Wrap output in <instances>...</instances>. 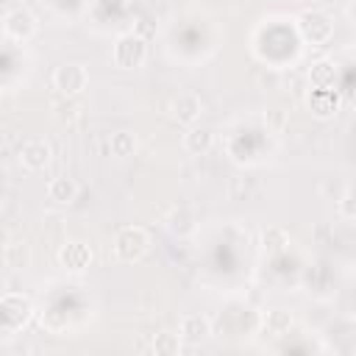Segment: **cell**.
<instances>
[{
	"instance_id": "obj_14",
	"label": "cell",
	"mask_w": 356,
	"mask_h": 356,
	"mask_svg": "<svg viewBox=\"0 0 356 356\" xmlns=\"http://www.w3.org/2000/svg\"><path fill=\"white\" fill-rule=\"evenodd\" d=\"M286 245H289V234H286L284 228L270 225V228L261 231V250H264L267 256H281V253L286 250Z\"/></svg>"
},
{
	"instance_id": "obj_9",
	"label": "cell",
	"mask_w": 356,
	"mask_h": 356,
	"mask_svg": "<svg viewBox=\"0 0 356 356\" xmlns=\"http://www.w3.org/2000/svg\"><path fill=\"white\" fill-rule=\"evenodd\" d=\"M178 337L189 345H200L211 337V320L206 314H186L178 323Z\"/></svg>"
},
{
	"instance_id": "obj_11",
	"label": "cell",
	"mask_w": 356,
	"mask_h": 356,
	"mask_svg": "<svg viewBox=\"0 0 356 356\" xmlns=\"http://www.w3.org/2000/svg\"><path fill=\"white\" fill-rule=\"evenodd\" d=\"M309 106H312L314 117L325 120V117L337 114V108H339V95L331 92V86H325V89H314V92L309 95Z\"/></svg>"
},
{
	"instance_id": "obj_3",
	"label": "cell",
	"mask_w": 356,
	"mask_h": 356,
	"mask_svg": "<svg viewBox=\"0 0 356 356\" xmlns=\"http://www.w3.org/2000/svg\"><path fill=\"white\" fill-rule=\"evenodd\" d=\"M89 86V70L78 61H67L53 72V89L64 97H75Z\"/></svg>"
},
{
	"instance_id": "obj_17",
	"label": "cell",
	"mask_w": 356,
	"mask_h": 356,
	"mask_svg": "<svg viewBox=\"0 0 356 356\" xmlns=\"http://www.w3.org/2000/svg\"><path fill=\"white\" fill-rule=\"evenodd\" d=\"M167 228H170V234H175V236H189V234L195 231V217H192L186 209H172V211L167 214Z\"/></svg>"
},
{
	"instance_id": "obj_8",
	"label": "cell",
	"mask_w": 356,
	"mask_h": 356,
	"mask_svg": "<svg viewBox=\"0 0 356 356\" xmlns=\"http://www.w3.org/2000/svg\"><path fill=\"white\" fill-rule=\"evenodd\" d=\"M203 114V100L195 95V92H181L178 97H172L170 103V117L178 122V125H195Z\"/></svg>"
},
{
	"instance_id": "obj_18",
	"label": "cell",
	"mask_w": 356,
	"mask_h": 356,
	"mask_svg": "<svg viewBox=\"0 0 356 356\" xmlns=\"http://www.w3.org/2000/svg\"><path fill=\"white\" fill-rule=\"evenodd\" d=\"M108 150H111V156H117V159H128V156H134V150H136V136H134L131 131H117V134H111V139H108Z\"/></svg>"
},
{
	"instance_id": "obj_5",
	"label": "cell",
	"mask_w": 356,
	"mask_h": 356,
	"mask_svg": "<svg viewBox=\"0 0 356 356\" xmlns=\"http://www.w3.org/2000/svg\"><path fill=\"white\" fill-rule=\"evenodd\" d=\"M36 28H39V22H36L33 11L25 8V6H17V8H11V11L3 17V33H6L8 39H14V42H28V39H33Z\"/></svg>"
},
{
	"instance_id": "obj_6",
	"label": "cell",
	"mask_w": 356,
	"mask_h": 356,
	"mask_svg": "<svg viewBox=\"0 0 356 356\" xmlns=\"http://www.w3.org/2000/svg\"><path fill=\"white\" fill-rule=\"evenodd\" d=\"M92 259H95L92 248L86 242H81V239H70V242H64L58 248V264L67 273H83V270H89L92 267Z\"/></svg>"
},
{
	"instance_id": "obj_1",
	"label": "cell",
	"mask_w": 356,
	"mask_h": 356,
	"mask_svg": "<svg viewBox=\"0 0 356 356\" xmlns=\"http://www.w3.org/2000/svg\"><path fill=\"white\" fill-rule=\"evenodd\" d=\"M150 250V234L139 225H125L117 231L114 236V256L125 264H134V261H142Z\"/></svg>"
},
{
	"instance_id": "obj_15",
	"label": "cell",
	"mask_w": 356,
	"mask_h": 356,
	"mask_svg": "<svg viewBox=\"0 0 356 356\" xmlns=\"http://www.w3.org/2000/svg\"><path fill=\"white\" fill-rule=\"evenodd\" d=\"M181 348H184V339L178 337V331H159L150 342V350L156 356H175L181 353Z\"/></svg>"
},
{
	"instance_id": "obj_20",
	"label": "cell",
	"mask_w": 356,
	"mask_h": 356,
	"mask_svg": "<svg viewBox=\"0 0 356 356\" xmlns=\"http://www.w3.org/2000/svg\"><path fill=\"white\" fill-rule=\"evenodd\" d=\"M337 211H339V217H345V220H353V217H356V209H353V195H350V189H345V192H342V197L337 200Z\"/></svg>"
},
{
	"instance_id": "obj_13",
	"label": "cell",
	"mask_w": 356,
	"mask_h": 356,
	"mask_svg": "<svg viewBox=\"0 0 356 356\" xmlns=\"http://www.w3.org/2000/svg\"><path fill=\"white\" fill-rule=\"evenodd\" d=\"M47 197L53 203H58V206H70L78 197V184L72 178H67V175H58V178H53L47 184Z\"/></svg>"
},
{
	"instance_id": "obj_19",
	"label": "cell",
	"mask_w": 356,
	"mask_h": 356,
	"mask_svg": "<svg viewBox=\"0 0 356 356\" xmlns=\"http://www.w3.org/2000/svg\"><path fill=\"white\" fill-rule=\"evenodd\" d=\"M264 328H267V334H273V337H284V334H289V328H292V314L284 312V309H273V312H267V317H264Z\"/></svg>"
},
{
	"instance_id": "obj_4",
	"label": "cell",
	"mask_w": 356,
	"mask_h": 356,
	"mask_svg": "<svg viewBox=\"0 0 356 356\" xmlns=\"http://www.w3.org/2000/svg\"><path fill=\"white\" fill-rule=\"evenodd\" d=\"M298 33L309 44H325L334 36V19L323 11H303L298 17Z\"/></svg>"
},
{
	"instance_id": "obj_10",
	"label": "cell",
	"mask_w": 356,
	"mask_h": 356,
	"mask_svg": "<svg viewBox=\"0 0 356 356\" xmlns=\"http://www.w3.org/2000/svg\"><path fill=\"white\" fill-rule=\"evenodd\" d=\"M184 147H186V153H192V156H206V153L214 147V134H211L209 128L189 125L186 134H184Z\"/></svg>"
},
{
	"instance_id": "obj_22",
	"label": "cell",
	"mask_w": 356,
	"mask_h": 356,
	"mask_svg": "<svg viewBox=\"0 0 356 356\" xmlns=\"http://www.w3.org/2000/svg\"><path fill=\"white\" fill-rule=\"evenodd\" d=\"M95 3H100V6H106V8H120V6H125L128 0H95Z\"/></svg>"
},
{
	"instance_id": "obj_2",
	"label": "cell",
	"mask_w": 356,
	"mask_h": 356,
	"mask_svg": "<svg viewBox=\"0 0 356 356\" xmlns=\"http://www.w3.org/2000/svg\"><path fill=\"white\" fill-rule=\"evenodd\" d=\"M147 58V39L128 31V33H120L111 44V61L120 67V70H136L142 67Z\"/></svg>"
},
{
	"instance_id": "obj_7",
	"label": "cell",
	"mask_w": 356,
	"mask_h": 356,
	"mask_svg": "<svg viewBox=\"0 0 356 356\" xmlns=\"http://www.w3.org/2000/svg\"><path fill=\"white\" fill-rule=\"evenodd\" d=\"M50 159H53V147H50V142L42 139V136H33V139L22 142V147H19V164H22L25 170H31V172L44 170V167L50 164Z\"/></svg>"
},
{
	"instance_id": "obj_21",
	"label": "cell",
	"mask_w": 356,
	"mask_h": 356,
	"mask_svg": "<svg viewBox=\"0 0 356 356\" xmlns=\"http://www.w3.org/2000/svg\"><path fill=\"white\" fill-rule=\"evenodd\" d=\"M264 122H267V128H273V131H284V128H286V111H284V108H273V111H267Z\"/></svg>"
},
{
	"instance_id": "obj_12",
	"label": "cell",
	"mask_w": 356,
	"mask_h": 356,
	"mask_svg": "<svg viewBox=\"0 0 356 356\" xmlns=\"http://www.w3.org/2000/svg\"><path fill=\"white\" fill-rule=\"evenodd\" d=\"M3 261H6V267L14 270V273L25 270V267L31 264V248H28V242H25V239H11V242L3 248Z\"/></svg>"
},
{
	"instance_id": "obj_16",
	"label": "cell",
	"mask_w": 356,
	"mask_h": 356,
	"mask_svg": "<svg viewBox=\"0 0 356 356\" xmlns=\"http://www.w3.org/2000/svg\"><path fill=\"white\" fill-rule=\"evenodd\" d=\"M309 81L314 89H325V86H334L337 81V64L323 58V61H314L312 70H309Z\"/></svg>"
}]
</instances>
